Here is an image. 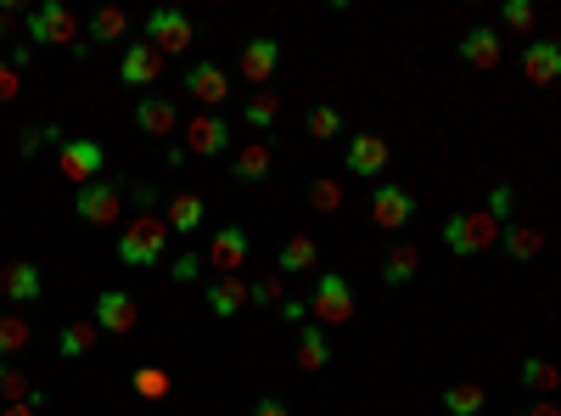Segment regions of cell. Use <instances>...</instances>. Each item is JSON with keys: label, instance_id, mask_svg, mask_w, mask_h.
<instances>
[{"label": "cell", "instance_id": "e0dca14e", "mask_svg": "<svg viewBox=\"0 0 561 416\" xmlns=\"http://www.w3.org/2000/svg\"><path fill=\"white\" fill-rule=\"evenodd\" d=\"M460 62L467 68H477V74H488V68H500V56H506V46H500V28H472V35H460Z\"/></svg>", "mask_w": 561, "mask_h": 416}, {"label": "cell", "instance_id": "f1b7e54d", "mask_svg": "<svg viewBox=\"0 0 561 416\" xmlns=\"http://www.w3.org/2000/svg\"><path fill=\"white\" fill-rule=\"evenodd\" d=\"M500 242H506V260H517V265H527V260H539V253H545V231H534V226H506Z\"/></svg>", "mask_w": 561, "mask_h": 416}, {"label": "cell", "instance_id": "c3c4849f", "mask_svg": "<svg viewBox=\"0 0 561 416\" xmlns=\"http://www.w3.org/2000/svg\"><path fill=\"white\" fill-rule=\"evenodd\" d=\"M28 62H35V46H17V51H12V68L23 74V68H28Z\"/></svg>", "mask_w": 561, "mask_h": 416}, {"label": "cell", "instance_id": "681fc988", "mask_svg": "<svg viewBox=\"0 0 561 416\" xmlns=\"http://www.w3.org/2000/svg\"><path fill=\"white\" fill-rule=\"evenodd\" d=\"M0 416H35V405H7V411H0Z\"/></svg>", "mask_w": 561, "mask_h": 416}, {"label": "cell", "instance_id": "603a6c76", "mask_svg": "<svg viewBox=\"0 0 561 416\" xmlns=\"http://www.w3.org/2000/svg\"><path fill=\"white\" fill-rule=\"evenodd\" d=\"M276 270H281V276L320 270V248H315V237H286V242H281V253H276Z\"/></svg>", "mask_w": 561, "mask_h": 416}, {"label": "cell", "instance_id": "277c9868", "mask_svg": "<svg viewBox=\"0 0 561 416\" xmlns=\"http://www.w3.org/2000/svg\"><path fill=\"white\" fill-rule=\"evenodd\" d=\"M309 315H315V327H348V322H354V287H348V276L320 270L315 299H309Z\"/></svg>", "mask_w": 561, "mask_h": 416}, {"label": "cell", "instance_id": "8d00e7d4", "mask_svg": "<svg viewBox=\"0 0 561 416\" xmlns=\"http://www.w3.org/2000/svg\"><path fill=\"white\" fill-rule=\"evenodd\" d=\"M534 23H539L534 0H506V28H511V35H534Z\"/></svg>", "mask_w": 561, "mask_h": 416}, {"label": "cell", "instance_id": "2e32d148", "mask_svg": "<svg viewBox=\"0 0 561 416\" xmlns=\"http://www.w3.org/2000/svg\"><path fill=\"white\" fill-rule=\"evenodd\" d=\"M522 79L539 85V90H550V85L561 79V46H556V40H527V46H522Z\"/></svg>", "mask_w": 561, "mask_h": 416}, {"label": "cell", "instance_id": "d6986e66", "mask_svg": "<svg viewBox=\"0 0 561 416\" xmlns=\"http://www.w3.org/2000/svg\"><path fill=\"white\" fill-rule=\"evenodd\" d=\"M203 219H208V203L196 198V191H175L169 203H163V226H169V237H191V231H203Z\"/></svg>", "mask_w": 561, "mask_h": 416}, {"label": "cell", "instance_id": "3957f363", "mask_svg": "<svg viewBox=\"0 0 561 416\" xmlns=\"http://www.w3.org/2000/svg\"><path fill=\"white\" fill-rule=\"evenodd\" d=\"M28 40H35V46H68L74 56H85V51H90V46H85L79 17H74L68 7H56V0H46V7L28 12Z\"/></svg>", "mask_w": 561, "mask_h": 416}, {"label": "cell", "instance_id": "9a60e30c", "mask_svg": "<svg viewBox=\"0 0 561 416\" xmlns=\"http://www.w3.org/2000/svg\"><path fill=\"white\" fill-rule=\"evenodd\" d=\"M40 293H46L40 265H28V260L0 265V299H12V304H40Z\"/></svg>", "mask_w": 561, "mask_h": 416}, {"label": "cell", "instance_id": "60d3db41", "mask_svg": "<svg viewBox=\"0 0 561 416\" xmlns=\"http://www.w3.org/2000/svg\"><path fill=\"white\" fill-rule=\"evenodd\" d=\"M17 90H23V74L12 68V62H0V108H12Z\"/></svg>", "mask_w": 561, "mask_h": 416}, {"label": "cell", "instance_id": "b9f144b4", "mask_svg": "<svg viewBox=\"0 0 561 416\" xmlns=\"http://www.w3.org/2000/svg\"><path fill=\"white\" fill-rule=\"evenodd\" d=\"M253 304H281V276H258L253 281Z\"/></svg>", "mask_w": 561, "mask_h": 416}, {"label": "cell", "instance_id": "6da1fadb", "mask_svg": "<svg viewBox=\"0 0 561 416\" xmlns=\"http://www.w3.org/2000/svg\"><path fill=\"white\" fill-rule=\"evenodd\" d=\"M500 231H506V226H500L488 209H460V214L444 219V248L460 253V260H477V253L500 248Z\"/></svg>", "mask_w": 561, "mask_h": 416}, {"label": "cell", "instance_id": "836d02e7", "mask_svg": "<svg viewBox=\"0 0 561 416\" xmlns=\"http://www.w3.org/2000/svg\"><path fill=\"white\" fill-rule=\"evenodd\" d=\"M309 209H315V214H337V209H343V180H332V175L309 180Z\"/></svg>", "mask_w": 561, "mask_h": 416}, {"label": "cell", "instance_id": "ba28073f", "mask_svg": "<svg viewBox=\"0 0 561 416\" xmlns=\"http://www.w3.org/2000/svg\"><path fill=\"white\" fill-rule=\"evenodd\" d=\"M387 157H393V147H387V136H348V147H343V169L348 175H359V180H382L387 175Z\"/></svg>", "mask_w": 561, "mask_h": 416}, {"label": "cell", "instance_id": "52a82bcc", "mask_svg": "<svg viewBox=\"0 0 561 416\" xmlns=\"http://www.w3.org/2000/svg\"><path fill=\"white\" fill-rule=\"evenodd\" d=\"M416 219V198L399 186V180H377V191H371V226H382V231H405Z\"/></svg>", "mask_w": 561, "mask_h": 416}, {"label": "cell", "instance_id": "8fae6325", "mask_svg": "<svg viewBox=\"0 0 561 416\" xmlns=\"http://www.w3.org/2000/svg\"><path fill=\"white\" fill-rule=\"evenodd\" d=\"M180 147H186L191 157H219V152H230V124H225L219 113H191Z\"/></svg>", "mask_w": 561, "mask_h": 416}, {"label": "cell", "instance_id": "bcb514c9", "mask_svg": "<svg viewBox=\"0 0 561 416\" xmlns=\"http://www.w3.org/2000/svg\"><path fill=\"white\" fill-rule=\"evenodd\" d=\"M12 23H17V0H0V40L12 35Z\"/></svg>", "mask_w": 561, "mask_h": 416}, {"label": "cell", "instance_id": "e575fe53", "mask_svg": "<svg viewBox=\"0 0 561 416\" xmlns=\"http://www.w3.org/2000/svg\"><path fill=\"white\" fill-rule=\"evenodd\" d=\"M28 394H35V382H28L17 366L0 361V400H7V405H28Z\"/></svg>", "mask_w": 561, "mask_h": 416}, {"label": "cell", "instance_id": "7bdbcfd3", "mask_svg": "<svg viewBox=\"0 0 561 416\" xmlns=\"http://www.w3.org/2000/svg\"><path fill=\"white\" fill-rule=\"evenodd\" d=\"M40 147H46V124H40V130H23V141H17V152H23V157H35Z\"/></svg>", "mask_w": 561, "mask_h": 416}, {"label": "cell", "instance_id": "74e56055", "mask_svg": "<svg viewBox=\"0 0 561 416\" xmlns=\"http://www.w3.org/2000/svg\"><path fill=\"white\" fill-rule=\"evenodd\" d=\"M309 136H315V141H337V136H343V113H337V108H315V113H309Z\"/></svg>", "mask_w": 561, "mask_h": 416}, {"label": "cell", "instance_id": "f35d334b", "mask_svg": "<svg viewBox=\"0 0 561 416\" xmlns=\"http://www.w3.org/2000/svg\"><path fill=\"white\" fill-rule=\"evenodd\" d=\"M124 198H129V203H136L141 214H157L163 203H169V198H163V191H157L152 180H129V186H124Z\"/></svg>", "mask_w": 561, "mask_h": 416}, {"label": "cell", "instance_id": "4316f807", "mask_svg": "<svg viewBox=\"0 0 561 416\" xmlns=\"http://www.w3.org/2000/svg\"><path fill=\"white\" fill-rule=\"evenodd\" d=\"M85 35H90L95 46H118V40L129 35V12H124V7H102V12L85 23Z\"/></svg>", "mask_w": 561, "mask_h": 416}, {"label": "cell", "instance_id": "5b68a950", "mask_svg": "<svg viewBox=\"0 0 561 416\" xmlns=\"http://www.w3.org/2000/svg\"><path fill=\"white\" fill-rule=\"evenodd\" d=\"M74 214L85 219V226H118L124 214V186L118 180H90L74 191Z\"/></svg>", "mask_w": 561, "mask_h": 416}, {"label": "cell", "instance_id": "8992f818", "mask_svg": "<svg viewBox=\"0 0 561 416\" xmlns=\"http://www.w3.org/2000/svg\"><path fill=\"white\" fill-rule=\"evenodd\" d=\"M102 141H90V136H68L56 147V169H62V180H74V191L79 186H90V180H102Z\"/></svg>", "mask_w": 561, "mask_h": 416}, {"label": "cell", "instance_id": "d590c367", "mask_svg": "<svg viewBox=\"0 0 561 416\" xmlns=\"http://www.w3.org/2000/svg\"><path fill=\"white\" fill-rule=\"evenodd\" d=\"M169 276H175L180 287H191V281H203V276H208V253H196V248H186L180 260L169 265Z\"/></svg>", "mask_w": 561, "mask_h": 416}, {"label": "cell", "instance_id": "7c38bea8", "mask_svg": "<svg viewBox=\"0 0 561 416\" xmlns=\"http://www.w3.org/2000/svg\"><path fill=\"white\" fill-rule=\"evenodd\" d=\"M247 253H253V242H247L242 226H219L214 242H208V270H214V276H242Z\"/></svg>", "mask_w": 561, "mask_h": 416}, {"label": "cell", "instance_id": "9c48e42d", "mask_svg": "<svg viewBox=\"0 0 561 416\" xmlns=\"http://www.w3.org/2000/svg\"><path fill=\"white\" fill-rule=\"evenodd\" d=\"M146 46H157L163 56L191 51V17H186V12H175V7L146 12Z\"/></svg>", "mask_w": 561, "mask_h": 416}, {"label": "cell", "instance_id": "30bf717a", "mask_svg": "<svg viewBox=\"0 0 561 416\" xmlns=\"http://www.w3.org/2000/svg\"><path fill=\"white\" fill-rule=\"evenodd\" d=\"M102 332H113V338H124V332H136V322H141V304L124 293V287H102V299H95V315H90Z\"/></svg>", "mask_w": 561, "mask_h": 416}, {"label": "cell", "instance_id": "d6a6232c", "mask_svg": "<svg viewBox=\"0 0 561 416\" xmlns=\"http://www.w3.org/2000/svg\"><path fill=\"white\" fill-rule=\"evenodd\" d=\"M242 118L253 124V130H270V124L281 118V96H276V90H258L253 102L242 108Z\"/></svg>", "mask_w": 561, "mask_h": 416}, {"label": "cell", "instance_id": "7dc6e473", "mask_svg": "<svg viewBox=\"0 0 561 416\" xmlns=\"http://www.w3.org/2000/svg\"><path fill=\"white\" fill-rule=\"evenodd\" d=\"M522 416H561V405H556V400H539V405H527Z\"/></svg>", "mask_w": 561, "mask_h": 416}, {"label": "cell", "instance_id": "d4e9b609", "mask_svg": "<svg viewBox=\"0 0 561 416\" xmlns=\"http://www.w3.org/2000/svg\"><path fill=\"white\" fill-rule=\"evenodd\" d=\"M95 343H102V327H95V322H68V327H62V338H56V355L62 361H85Z\"/></svg>", "mask_w": 561, "mask_h": 416}, {"label": "cell", "instance_id": "1f68e13d", "mask_svg": "<svg viewBox=\"0 0 561 416\" xmlns=\"http://www.w3.org/2000/svg\"><path fill=\"white\" fill-rule=\"evenodd\" d=\"M28 338H35V327H28V315H0V361H12L28 349Z\"/></svg>", "mask_w": 561, "mask_h": 416}, {"label": "cell", "instance_id": "5bb4252c", "mask_svg": "<svg viewBox=\"0 0 561 416\" xmlns=\"http://www.w3.org/2000/svg\"><path fill=\"white\" fill-rule=\"evenodd\" d=\"M118 79L124 85H136V90H152L157 79H163V51L157 46H124V56H118Z\"/></svg>", "mask_w": 561, "mask_h": 416}, {"label": "cell", "instance_id": "4fadbf2b", "mask_svg": "<svg viewBox=\"0 0 561 416\" xmlns=\"http://www.w3.org/2000/svg\"><path fill=\"white\" fill-rule=\"evenodd\" d=\"M276 68H281V40H270V35L247 40V46H242V56H237V74H242L247 85H270V79H276Z\"/></svg>", "mask_w": 561, "mask_h": 416}, {"label": "cell", "instance_id": "83f0119b", "mask_svg": "<svg viewBox=\"0 0 561 416\" xmlns=\"http://www.w3.org/2000/svg\"><path fill=\"white\" fill-rule=\"evenodd\" d=\"M416 270H421V248H416V242H399V248H393L387 260H382V281H387V287L416 281Z\"/></svg>", "mask_w": 561, "mask_h": 416}, {"label": "cell", "instance_id": "44dd1931", "mask_svg": "<svg viewBox=\"0 0 561 416\" xmlns=\"http://www.w3.org/2000/svg\"><path fill=\"white\" fill-rule=\"evenodd\" d=\"M270 169H276L270 141H247V147H237V157H230V180H242V186L270 180Z\"/></svg>", "mask_w": 561, "mask_h": 416}, {"label": "cell", "instance_id": "4dcf8cb0", "mask_svg": "<svg viewBox=\"0 0 561 416\" xmlns=\"http://www.w3.org/2000/svg\"><path fill=\"white\" fill-rule=\"evenodd\" d=\"M522 382H527V389H534L539 400H550V394L561 389V366H556V361H539V355H534V361H522Z\"/></svg>", "mask_w": 561, "mask_h": 416}, {"label": "cell", "instance_id": "ac0fdd59", "mask_svg": "<svg viewBox=\"0 0 561 416\" xmlns=\"http://www.w3.org/2000/svg\"><path fill=\"white\" fill-rule=\"evenodd\" d=\"M186 90L203 108H219V102H230V74L219 68V62H191V68H186Z\"/></svg>", "mask_w": 561, "mask_h": 416}, {"label": "cell", "instance_id": "484cf974", "mask_svg": "<svg viewBox=\"0 0 561 416\" xmlns=\"http://www.w3.org/2000/svg\"><path fill=\"white\" fill-rule=\"evenodd\" d=\"M298 366L304 371H326L332 366V343H326V327H298Z\"/></svg>", "mask_w": 561, "mask_h": 416}, {"label": "cell", "instance_id": "ab89813d", "mask_svg": "<svg viewBox=\"0 0 561 416\" xmlns=\"http://www.w3.org/2000/svg\"><path fill=\"white\" fill-rule=\"evenodd\" d=\"M511 203H517V191H511V186H494L483 209H488L494 219H500V226H511Z\"/></svg>", "mask_w": 561, "mask_h": 416}, {"label": "cell", "instance_id": "7402d4cb", "mask_svg": "<svg viewBox=\"0 0 561 416\" xmlns=\"http://www.w3.org/2000/svg\"><path fill=\"white\" fill-rule=\"evenodd\" d=\"M136 124L146 136H175L180 130V108L169 102V96H141L136 102Z\"/></svg>", "mask_w": 561, "mask_h": 416}, {"label": "cell", "instance_id": "f6af8a7d", "mask_svg": "<svg viewBox=\"0 0 561 416\" xmlns=\"http://www.w3.org/2000/svg\"><path fill=\"white\" fill-rule=\"evenodd\" d=\"M253 416H292V411H286L276 394H264V400H253Z\"/></svg>", "mask_w": 561, "mask_h": 416}, {"label": "cell", "instance_id": "ffe728a7", "mask_svg": "<svg viewBox=\"0 0 561 416\" xmlns=\"http://www.w3.org/2000/svg\"><path fill=\"white\" fill-rule=\"evenodd\" d=\"M242 304H253V287L242 276H214L208 281V310L219 315V322H237Z\"/></svg>", "mask_w": 561, "mask_h": 416}, {"label": "cell", "instance_id": "7a4b0ae2", "mask_svg": "<svg viewBox=\"0 0 561 416\" xmlns=\"http://www.w3.org/2000/svg\"><path fill=\"white\" fill-rule=\"evenodd\" d=\"M163 248H169V226H163V214H136L118 231V260L129 270H152L163 260Z\"/></svg>", "mask_w": 561, "mask_h": 416}, {"label": "cell", "instance_id": "f546056e", "mask_svg": "<svg viewBox=\"0 0 561 416\" xmlns=\"http://www.w3.org/2000/svg\"><path fill=\"white\" fill-rule=\"evenodd\" d=\"M488 394H483V382H449L444 389V411L449 416H483Z\"/></svg>", "mask_w": 561, "mask_h": 416}, {"label": "cell", "instance_id": "ee69618b", "mask_svg": "<svg viewBox=\"0 0 561 416\" xmlns=\"http://www.w3.org/2000/svg\"><path fill=\"white\" fill-rule=\"evenodd\" d=\"M281 322H292V327H304V322H309V304H298V299H286V304H281Z\"/></svg>", "mask_w": 561, "mask_h": 416}, {"label": "cell", "instance_id": "cb8c5ba5", "mask_svg": "<svg viewBox=\"0 0 561 416\" xmlns=\"http://www.w3.org/2000/svg\"><path fill=\"white\" fill-rule=\"evenodd\" d=\"M129 389H136L146 405H157V400H169V394H175V371L146 361V366H136V377H129Z\"/></svg>", "mask_w": 561, "mask_h": 416}]
</instances>
